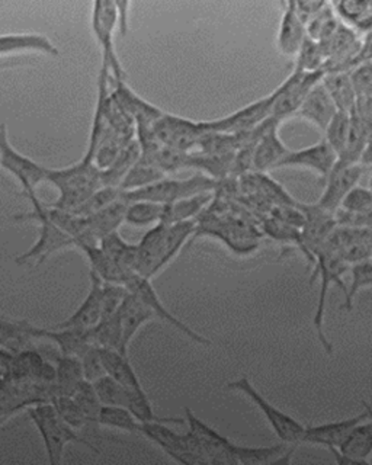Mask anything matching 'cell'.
Returning <instances> with one entry per match:
<instances>
[{"mask_svg":"<svg viewBox=\"0 0 372 465\" xmlns=\"http://www.w3.org/2000/svg\"><path fill=\"white\" fill-rule=\"evenodd\" d=\"M47 181L59 191V200L52 205L59 210L76 211L98 189L103 188V169L88 156L73 166L50 169Z\"/></svg>","mask_w":372,"mask_h":465,"instance_id":"cell-1","label":"cell"},{"mask_svg":"<svg viewBox=\"0 0 372 465\" xmlns=\"http://www.w3.org/2000/svg\"><path fill=\"white\" fill-rule=\"evenodd\" d=\"M28 414L34 425L37 426L41 438L44 440L48 461L52 465L62 464L63 454L69 443H82L89 450L101 452L99 448L93 447L91 442L83 440L76 429L67 423L55 411L54 404L47 401H38L37 404L28 407Z\"/></svg>","mask_w":372,"mask_h":465,"instance_id":"cell-2","label":"cell"},{"mask_svg":"<svg viewBox=\"0 0 372 465\" xmlns=\"http://www.w3.org/2000/svg\"><path fill=\"white\" fill-rule=\"evenodd\" d=\"M28 201L31 203L33 211L26 213V214L16 215L15 218L19 222L21 220H26V222L34 220V222L38 223L40 234H38L37 242L33 244V247L28 249L25 253L21 254L19 258H16V263L24 265V263H28V262L35 259L38 265L41 262H44L50 254L66 249V247L76 246L73 237L67 234L62 227L53 222L50 213H48V207H45L41 200H38V196H33Z\"/></svg>","mask_w":372,"mask_h":465,"instance_id":"cell-3","label":"cell"},{"mask_svg":"<svg viewBox=\"0 0 372 465\" xmlns=\"http://www.w3.org/2000/svg\"><path fill=\"white\" fill-rule=\"evenodd\" d=\"M216 185V179L200 173L186 179L163 178L152 185L142 186L134 191H127V193L122 191L121 196L128 203L134 201H150L162 205H171L176 201L185 200L198 193H212Z\"/></svg>","mask_w":372,"mask_h":465,"instance_id":"cell-4","label":"cell"},{"mask_svg":"<svg viewBox=\"0 0 372 465\" xmlns=\"http://www.w3.org/2000/svg\"><path fill=\"white\" fill-rule=\"evenodd\" d=\"M166 425L168 423L162 421L142 423V435L156 443L157 447H161L176 462L186 465L210 464L201 440L191 429L190 432L181 435Z\"/></svg>","mask_w":372,"mask_h":465,"instance_id":"cell-5","label":"cell"},{"mask_svg":"<svg viewBox=\"0 0 372 465\" xmlns=\"http://www.w3.org/2000/svg\"><path fill=\"white\" fill-rule=\"evenodd\" d=\"M0 167L18 181L23 195L28 200L37 196V186L47 181L50 171L35 160L24 156L9 143L8 127L5 123H0Z\"/></svg>","mask_w":372,"mask_h":465,"instance_id":"cell-6","label":"cell"},{"mask_svg":"<svg viewBox=\"0 0 372 465\" xmlns=\"http://www.w3.org/2000/svg\"><path fill=\"white\" fill-rule=\"evenodd\" d=\"M91 25L96 43L103 50V63L110 70L111 79H127V74L122 69L113 45V33L118 26L117 2H111V0L95 2L92 6Z\"/></svg>","mask_w":372,"mask_h":465,"instance_id":"cell-7","label":"cell"},{"mask_svg":"<svg viewBox=\"0 0 372 465\" xmlns=\"http://www.w3.org/2000/svg\"><path fill=\"white\" fill-rule=\"evenodd\" d=\"M318 256V269L313 272L314 276H318L320 273V297H318V312L314 316V327L318 331V339H320L321 345L325 346L328 352H332V346L328 343L326 339L325 331H323V322H325V307H326V295H328V290L332 283H338L342 288L345 295L348 294V288L345 287V283L342 282V276L348 272L350 269L349 263L343 261L338 252L328 249L326 244L316 252Z\"/></svg>","mask_w":372,"mask_h":465,"instance_id":"cell-8","label":"cell"},{"mask_svg":"<svg viewBox=\"0 0 372 465\" xmlns=\"http://www.w3.org/2000/svg\"><path fill=\"white\" fill-rule=\"evenodd\" d=\"M325 74L326 70L301 72L294 69V72L275 89L277 99L270 116L279 123L296 116L308 94L313 91L316 84H320Z\"/></svg>","mask_w":372,"mask_h":465,"instance_id":"cell-9","label":"cell"},{"mask_svg":"<svg viewBox=\"0 0 372 465\" xmlns=\"http://www.w3.org/2000/svg\"><path fill=\"white\" fill-rule=\"evenodd\" d=\"M229 389L241 391L252 400L255 406L262 411L265 419L269 421L270 428L274 429V432L282 442L289 443V445H299V443L304 442L307 428H304L296 419H292L289 414L284 413L274 404H270L267 399H263V396L256 391L248 378L243 377L238 381L230 382Z\"/></svg>","mask_w":372,"mask_h":465,"instance_id":"cell-10","label":"cell"},{"mask_svg":"<svg viewBox=\"0 0 372 465\" xmlns=\"http://www.w3.org/2000/svg\"><path fill=\"white\" fill-rule=\"evenodd\" d=\"M275 99H277V92L274 91L265 98L258 99L230 115L220 120L207 121L205 127L209 133H221V134H240V133L253 130L263 121L270 118Z\"/></svg>","mask_w":372,"mask_h":465,"instance_id":"cell-11","label":"cell"},{"mask_svg":"<svg viewBox=\"0 0 372 465\" xmlns=\"http://www.w3.org/2000/svg\"><path fill=\"white\" fill-rule=\"evenodd\" d=\"M153 131L162 144L181 152H186L191 147L200 144L201 138L209 133L205 123H192L169 114H163L154 123Z\"/></svg>","mask_w":372,"mask_h":465,"instance_id":"cell-12","label":"cell"},{"mask_svg":"<svg viewBox=\"0 0 372 465\" xmlns=\"http://www.w3.org/2000/svg\"><path fill=\"white\" fill-rule=\"evenodd\" d=\"M124 287L127 288L130 292L142 298V302L149 305L150 309L153 310L154 316L156 319L162 320L164 323H168L169 326L175 327L176 331L185 334L191 341L201 343V345L209 346L211 345V341L209 339L204 338L201 334L195 331L192 327L183 323L182 320L176 319L162 302L161 298L157 295L154 291L153 285H152V280H147L144 276L139 275L137 272H132V275L128 276L125 280Z\"/></svg>","mask_w":372,"mask_h":465,"instance_id":"cell-13","label":"cell"},{"mask_svg":"<svg viewBox=\"0 0 372 465\" xmlns=\"http://www.w3.org/2000/svg\"><path fill=\"white\" fill-rule=\"evenodd\" d=\"M367 164L364 160L350 164L336 163L332 173L328 174L325 193L318 203V207L328 213L339 210L343 198L357 186V182L368 171Z\"/></svg>","mask_w":372,"mask_h":465,"instance_id":"cell-14","label":"cell"},{"mask_svg":"<svg viewBox=\"0 0 372 465\" xmlns=\"http://www.w3.org/2000/svg\"><path fill=\"white\" fill-rule=\"evenodd\" d=\"M185 418L191 430L201 440L210 464L238 465L236 457H234L236 443L227 440L226 436L217 432L216 429H212L201 419L197 418L188 407L185 409Z\"/></svg>","mask_w":372,"mask_h":465,"instance_id":"cell-15","label":"cell"},{"mask_svg":"<svg viewBox=\"0 0 372 465\" xmlns=\"http://www.w3.org/2000/svg\"><path fill=\"white\" fill-rule=\"evenodd\" d=\"M91 287L88 295L79 309L62 323L55 324L57 329H77V331H89L103 320V281L96 273L89 272Z\"/></svg>","mask_w":372,"mask_h":465,"instance_id":"cell-16","label":"cell"},{"mask_svg":"<svg viewBox=\"0 0 372 465\" xmlns=\"http://www.w3.org/2000/svg\"><path fill=\"white\" fill-rule=\"evenodd\" d=\"M168 229L166 223H157L137 244L135 272L147 280H153L157 273L162 272V256Z\"/></svg>","mask_w":372,"mask_h":465,"instance_id":"cell-17","label":"cell"},{"mask_svg":"<svg viewBox=\"0 0 372 465\" xmlns=\"http://www.w3.org/2000/svg\"><path fill=\"white\" fill-rule=\"evenodd\" d=\"M338 160H339L338 153L332 145L323 140L306 149L289 152L278 167H306L320 174L321 178L328 179V174L335 169Z\"/></svg>","mask_w":372,"mask_h":465,"instance_id":"cell-18","label":"cell"},{"mask_svg":"<svg viewBox=\"0 0 372 465\" xmlns=\"http://www.w3.org/2000/svg\"><path fill=\"white\" fill-rule=\"evenodd\" d=\"M48 341L35 338L28 329L26 320H9L0 314V349L11 355L37 351L44 356V349L41 348H44Z\"/></svg>","mask_w":372,"mask_h":465,"instance_id":"cell-19","label":"cell"},{"mask_svg":"<svg viewBox=\"0 0 372 465\" xmlns=\"http://www.w3.org/2000/svg\"><path fill=\"white\" fill-rule=\"evenodd\" d=\"M281 124L270 116L262 137L256 143L255 152H253V169L259 173L278 169L285 156L291 152L285 147L281 137L278 134V128Z\"/></svg>","mask_w":372,"mask_h":465,"instance_id":"cell-20","label":"cell"},{"mask_svg":"<svg viewBox=\"0 0 372 465\" xmlns=\"http://www.w3.org/2000/svg\"><path fill=\"white\" fill-rule=\"evenodd\" d=\"M338 113L339 111L336 108L332 96L328 94L323 82H320L308 94L296 116L304 118V120L316 125L321 133H326L328 124L332 123Z\"/></svg>","mask_w":372,"mask_h":465,"instance_id":"cell-21","label":"cell"},{"mask_svg":"<svg viewBox=\"0 0 372 465\" xmlns=\"http://www.w3.org/2000/svg\"><path fill=\"white\" fill-rule=\"evenodd\" d=\"M118 316H120L121 331H122V346H124V352L128 353V348L135 334L139 333L144 324L156 319V316L153 310L150 309L142 298L130 291L121 305Z\"/></svg>","mask_w":372,"mask_h":465,"instance_id":"cell-22","label":"cell"},{"mask_svg":"<svg viewBox=\"0 0 372 465\" xmlns=\"http://www.w3.org/2000/svg\"><path fill=\"white\" fill-rule=\"evenodd\" d=\"M369 411H362L355 418L347 419V420L333 421L326 425L316 426V428H307L304 442L316 443L328 448H339L345 440L349 438L350 433L354 432L357 426L361 425L364 419L368 418Z\"/></svg>","mask_w":372,"mask_h":465,"instance_id":"cell-23","label":"cell"},{"mask_svg":"<svg viewBox=\"0 0 372 465\" xmlns=\"http://www.w3.org/2000/svg\"><path fill=\"white\" fill-rule=\"evenodd\" d=\"M306 40V24L299 19L294 2H287L278 31V50L287 57H297Z\"/></svg>","mask_w":372,"mask_h":465,"instance_id":"cell-24","label":"cell"},{"mask_svg":"<svg viewBox=\"0 0 372 465\" xmlns=\"http://www.w3.org/2000/svg\"><path fill=\"white\" fill-rule=\"evenodd\" d=\"M21 53H40V54L59 57V48L55 47L44 34H5L0 35V57L21 54Z\"/></svg>","mask_w":372,"mask_h":465,"instance_id":"cell-25","label":"cell"},{"mask_svg":"<svg viewBox=\"0 0 372 465\" xmlns=\"http://www.w3.org/2000/svg\"><path fill=\"white\" fill-rule=\"evenodd\" d=\"M338 462H357V464H368V457L372 450L371 425L357 426L350 433L339 448H330Z\"/></svg>","mask_w":372,"mask_h":465,"instance_id":"cell-26","label":"cell"},{"mask_svg":"<svg viewBox=\"0 0 372 465\" xmlns=\"http://www.w3.org/2000/svg\"><path fill=\"white\" fill-rule=\"evenodd\" d=\"M128 203H125L121 196L120 200L111 203L103 210L98 211L96 214L89 215L88 230L89 237L95 243H99L103 237L108 236L111 232H118L125 220V211H127Z\"/></svg>","mask_w":372,"mask_h":465,"instance_id":"cell-27","label":"cell"},{"mask_svg":"<svg viewBox=\"0 0 372 465\" xmlns=\"http://www.w3.org/2000/svg\"><path fill=\"white\" fill-rule=\"evenodd\" d=\"M99 355L103 361L105 374L127 389H142L139 377L135 374L128 355L115 349L99 348Z\"/></svg>","mask_w":372,"mask_h":465,"instance_id":"cell-28","label":"cell"},{"mask_svg":"<svg viewBox=\"0 0 372 465\" xmlns=\"http://www.w3.org/2000/svg\"><path fill=\"white\" fill-rule=\"evenodd\" d=\"M54 396H73L77 387L86 380L82 362L76 356L60 355L55 361Z\"/></svg>","mask_w":372,"mask_h":465,"instance_id":"cell-29","label":"cell"},{"mask_svg":"<svg viewBox=\"0 0 372 465\" xmlns=\"http://www.w3.org/2000/svg\"><path fill=\"white\" fill-rule=\"evenodd\" d=\"M321 82L339 113L350 114L357 108V94L349 72H328Z\"/></svg>","mask_w":372,"mask_h":465,"instance_id":"cell-30","label":"cell"},{"mask_svg":"<svg viewBox=\"0 0 372 465\" xmlns=\"http://www.w3.org/2000/svg\"><path fill=\"white\" fill-rule=\"evenodd\" d=\"M99 246L110 256L111 261L125 273L135 272L137 263V244L128 243L120 232H113L99 242Z\"/></svg>","mask_w":372,"mask_h":465,"instance_id":"cell-31","label":"cell"},{"mask_svg":"<svg viewBox=\"0 0 372 465\" xmlns=\"http://www.w3.org/2000/svg\"><path fill=\"white\" fill-rule=\"evenodd\" d=\"M211 200L212 193H202L185 200L176 201L171 205H164L162 223L171 225L176 223L191 222L211 203Z\"/></svg>","mask_w":372,"mask_h":465,"instance_id":"cell-32","label":"cell"},{"mask_svg":"<svg viewBox=\"0 0 372 465\" xmlns=\"http://www.w3.org/2000/svg\"><path fill=\"white\" fill-rule=\"evenodd\" d=\"M89 334H91L93 345L98 346V348L115 349V351L125 353L118 312L103 317V320L95 327L89 329ZM125 355H128V353H125Z\"/></svg>","mask_w":372,"mask_h":465,"instance_id":"cell-33","label":"cell"},{"mask_svg":"<svg viewBox=\"0 0 372 465\" xmlns=\"http://www.w3.org/2000/svg\"><path fill=\"white\" fill-rule=\"evenodd\" d=\"M164 178V172L161 167L154 164L150 160L140 157L139 162L128 171L124 179L121 182V191H134V189L142 188V186L152 185L154 182Z\"/></svg>","mask_w":372,"mask_h":465,"instance_id":"cell-34","label":"cell"},{"mask_svg":"<svg viewBox=\"0 0 372 465\" xmlns=\"http://www.w3.org/2000/svg\"><path fill=\"white\" fill-rule=\"evenodd\" d=\"M195 232H197V222L194 220L169 225L168 234L164 240L163 256H162V271L178 256L179 251Z\"/></svg>","mask_w":372,"mask_h":465,"instance_id":"cell-35","label":"cell"},{"mask_svg":"<svg viewBox=\"0 0 372 465\" xmlns=\"http://www.w3.org/2000/svg\"><path fill=\"white\" fill-rule=\"evenodd\" d=\"M98 425L142 435V421L135 418L134 414L125 407L103 406L99 411Z\"/></svg>","mask_w":372,"mask_h":465,"instance_id":"cell-36","label":"cell"},{"mask_svg":"<svg viewBox=\"0 0 372 465\" xmlns=\"http://www.w3.org/2000/svg\"><path fill=\"white\" fill-rule=\"evenodd\" d=\"M164 205L150 201H134L127 205L124 223L134 227L157 224L163 218Z\"/></svg>","mask_w":372,"mask_h":465,"instance_id":"cell-37","label":"cell"},{"mask_svg":"<svg viewBox=\"0 0 372 465\" xmlns=\"http://www.w3.org/2000/svg\"><path fill=\"white\" fill-rule=\"evenodd\" d=\"M326 63H328V57L320 43L307 36L303 47L297 54L294 69L301 72H318V70H326Z\"/></svg>","mask_w":372,"mask_h":465,"instance_id":"cell-38","label":"cell"},{"mask_svg":"<svg viewBox=\"0 0 372 465\" xmlns=\"http://www.w3.org/2000/svg\"><path fill=\"white\" fill-rule=\"evenodd\" d=\"M92 384H93V389H95L103 406H125L128 389L115 381L110 375H103Z\"/></svg>","mask_w":372,"mask_h":465,"instance_id":"cell-39","label":"cell"},{"mask_svg":"<svg viewBox=\"0 0 372 465\" xmlns=\"http://www.w3.org/2000/svg\"><path fill=\"white\" fill-rule=\"evenodd\" d=\"M70 397H73L77 406L81 407L82 411H83L84 416L91 420L92 425L98 423L99 411L103 409V403H101V400L98 399V394H96L93 384H92L91 381L84 380V381L77 387L76 391L73 392V396Z\"/></svg>","mask_w":372,"mask_h":465,"instance_id":"cell-40","label":"cell"},{"mask_svg":"<svg viewBox=\"0 0 372 465\" xmlns=\"http://www.w3.org/2000/svg\"><path fill=\"white\" fill-rule=\"evenodd\" d=\"M121 195H122V191L118 186H103V188L98 189L83 205H81L76 211H72V213L82 215V217H89V215L96 214L98 211L103 210L111 203L120 200Z\"/></svg>","mask_w":372,"mask_h":465,"instance_id":"cell-41","label":"cell"},{"mask_svg":"<svg viewBox=\"0 0 372 465\" xmlns=\"http://www.w3.org/2000/svg\"><path fill=\"white\" fill-rule=\"evenodd\" d=\"M349 127V114L338 113L335 118H333L332 123L328 124V130H326L325 140L328 144L332 145L339 157L342 156V153L347 149Z\"/></svg>","mask_w":372,"mask_h":465,"instance_id":"cell-42","label":"cell"},{"mask_svg":"<svg viewBox=\"0 0 372 465\" xmlns=\"http://www.w3.org/2000/svg\"><path fill=\"white\" fill-rule=\"evenodd\" d=\"M52 403L54 404L55 411H59L60 416L76 430L92 425L91 420L84 416L81 407L77 406L73 397L54 396L52 399Z\"/></svg>","mask_w":372,"mask_h":465,"instance_id":"cell-43","label":"cell"},{"mask_svg":"<svg viewBox=\"0 0 372 465\" xmlns=\"http://www.w3.org/2000/svg\"><path fill=\"white\" fill-rule=\"evenodd\" d=\"M350 272H352V285H350V290H348L347 300H345L347 310H352V302H354V298L357 297V292L362 288L371 285L372 263L369 261H364L350 265Z\"/></svg>","mask_w":372,"mask_h":465,"instance_id":"cell-44","label":"cell"},{"mask_svg":"<svg viewBox=\"0 0 372 465\" xmlns=\"http://www.w3.org/2000/svg\"><path fill=\"white\" fill-rule=\"evenodd\" d=\"M372 205V191L364 186H355L340 203V210L357 213V214H368Z\"/></svg>","mask_w":372,"mask_h":465,"instance_id":"cell-45","label":"cell"},{"mask_svg":"<svg viewBox=\"0 0 372 465\" xmlns=\"http://www.w3.org/2000/svg\"><path fill=\"white\" fill-rule=\"evenodd\" d=\"M81 362L82 368H83L84 378L88 381H96L98 378L106 375L103 361H101V355H99V348H96V346L89 349L88 352L82 356Z\"/></svg>","mask_w":372,"mask_h":465,"instance_id":"cell-46","label":"cell"},{"mask_svg":"<svg viewBox=\"0 0 372 465\" xmlns=\"http://www.w3.org/2000/svg\"><path fill=\"white\" fill-rule=\"evenodd\" d=\"M294 5H296V11L299 19L307 26V24L328 5V2H294Z\"/></svg>","mask_w":372,"mask_h":465,"instance_id":"cell-47","label":"cell"},{"mask_svg":"<svg viewBox=\"0 0 372 465\" xmlns=\"http://www.w3.org/2000/svg\"><path fill=\"white\" fill-rule=\"evenodd\" d=\"M132 4L130 2H117L118 7V26H120V33L125 36L128 31V9H130Z\"/></svg>","mask_w":372,"mask_h":465,"instance_id":"cell-48","label":"cell"},{"mask_svg":"<svg viewBox=\"0 0 372 465\" xmlns=\"http://www.w3.org/2000/svg\"><path fill=\"white\" fill-rule=\"evenodd\" d=\"M8 414H5V416H0V426L4 425L5 421L8 420Z\"/></svg>","mask_w":372,"mask_h":465,"instance_id":"cell-49","label":"cell"},{"mask_svg":"<svg viewBox=\"0 0 372 465\" xmlns=\"http://www.w3.org/2000/svg\"><path fill=\"white\" fill-rule=\"evenodd\" d=\"M371 99H372V84H371Z\"/></svg>","mask_w":372,"mask_h":465,"instance_id":"cell-50","label":"cell"}]
</instances>
